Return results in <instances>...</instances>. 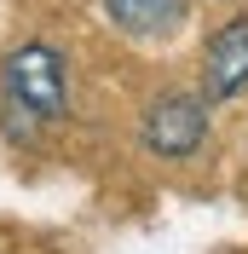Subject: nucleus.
<instances>
[{
	"label": "nucleus",
	"instance_id": "1",
	"mask_svg": "<svg viewBox=\"0 0 248 254\" xmlns=\"http://www.w3.org/2000/svg\"><path fill=\"white\" fill-rule=\"evenodd\" d=\"M0 87H6V104L23 110L29 122H63L69 116V64L47 41H29L0 64Z\"/></svg>",
	"mask_w": 248,
	"mask_h": 254
},
{
	"label": "nucleus",
	"instance_id": "2",
	"mask_svg": "<svg viewBox=\"0 0 248 254\" xmlns=\"http://www.w3.org/2000/svg\"><path fill=\"white\" fill-rule=\"evenodd\" d=\"M208 139V98L202 93H162L144 110V144L168 162H185Z\"/></svg>",
	"mask_w": 248,
	"mask_h": 254
},
{
	"label": "nucleus",
	"instance_id": "3",
	"mask_svg": "<svg viewBox=\"0 0 248 254\" xmlns=\"http://www.w3.org/2000/svg\"><path fill=\"white\" fill-rule=\"evenodd\" d=\"M248 87V17H231L208 35V58H202V98H237Z\"/></svg>",
	"mask_w": 248,
	"mask_h": 254
},
{
	"label": "nucleus",
	"instance_id": "4",
	"mask_svg": "<svg viewBox=\"0 0 248 254\" xmlns=\"http://www.w3.org/2000/svg\"><path fill=\"white\" fill-rule=\"evenodd\" d=\"M104 17L133 41H162L190 17V0H104Z\"/></svg>",
	"mask_w": 248,
	"mask_h": 254
}]
</instances>
